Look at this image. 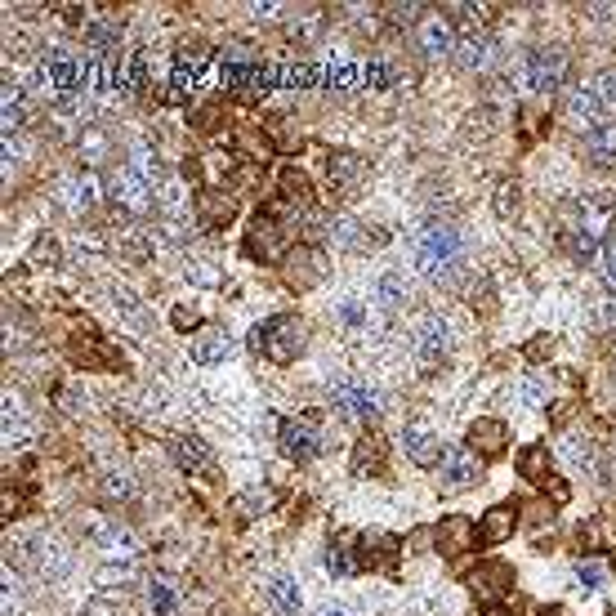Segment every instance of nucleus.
Returning a JSON list of instances; mask_svg holds the SVG:
<instances>
[{
    "label": "nucleus",
    "mask_w": 616,
    "mask_h": 616,
    "mask_svg": "<svg viewBox=\"0 0 616 616\" xmlns=\"http://www.w3.org/2000/svg\"><path fill=\"white\" fill-rule=\"evenodd\" d=\"M250 344H255L259 358L286 367V362H295L308 349V326H304V317H295V313H277L250 331Z\"/></svg>",
    "instance_id": "nucleus-1"
},
{
    "label": "nucleus",
    "mask_w": 616,
    "mask_h": 616,
    "mask_svg": "<svg viewBox=\"0 0 616 616\" xmlns=\"http://www.w3.org/2000/svg\"><path fill=\"white\" fill-rule=\"evenodd\" d=\"M460 250H465V237H460V228L451 224H425L416 233V268L425 277H447L451 268L460 264Z\"/></svg>",
    "instance_id": "nucleus-2"
},
{
    "label": "nucleus",
    "mask_w": 616,
    "mask_h": 616,
    "mask_svg": "<svg viewBox=\"0 0 616 616\" xmlns=\"http://www.w3.org/2000/svg\"><path fill=\"white\" fill-rule=\"evenodd\" d=\"M331 407L340 411V416L367 425V420L380 416V393H375L367 380H358V375H344V380L331 384Z\"/></svg>",
    "instance_id": "nucleus-3"
},
{
    "label": "nucleus",
    "mask_w": 616,
    "mask_h": 616,
    "mask_svg": "<svg viewBox=\"0 0 616 616\" xmlns=\"http://www.w3.org/2000/svg\"><path fill=\"white\" fill-rule=\"evenodd\" d=\"M465 585L474 599H483L487 608H496L500 599H509V590H514V567L500 563V558H487V563H474L465 572Z\"/></svg>",
    "instance_id": "nucleus-4"
},
{
    "label": "nucleus",
    "mask_w": 616,
    "mask_h": 616,
    "mask_svg": "<svg viewBox=\"0 0 616 616\" xmlns=\"http://www.w3.org/2000/svg\"><path fill=\"white\" fill-rule=\"evenodd\" d=\"M451 344H456V335H451L447 317L425 313L416 322V331H411V349H416V358L425 362V367H438V362L451 353Z\"/></svg>",
    "instance_id": "nucleus-5"
},
{
    "label": "nucleus",
    "mask_w": 616,
    "mask_h": 616,
    "mask_svg": "<svg viewBox=\"0 0 616 616\" xmlns=\"http://www.w3.org/2000/svg\"><path fill=\"white\" fill-rule=\"evenodd\" d=\"M286 246H291V233L277 224V215H255L246 233V255H255L259 264H273V259H286Z\"/></svg>",
    "instance_id": "nucleus-6"
},
{
    "label": "nucleus",
    "mask_w": 616,
    "mask_h": 616,
    "mask_svg": "<svg viewBox=\"0 0 616 616\" xmlns=\"http://www.w3.org/2000/svg\"><path fill=\"white\" fill-rule=\"evenodd\" d=\"M483 478V465H478V451L469 447H442V460H438V483L442 492H465Z\"/></svg>",
    "instance_id": "nucleus-7"
},
{
    "label": "nucleus",
    "mask_w": 616,
    "mask_h": 616,
    "mask_svg": "<svg viewBox=\"0 0 616 616\" xmlns=\"http://www.w3.org/2000/svg\"><path fill=\"white\" fill-rule=\"evenodd\" d=\"M108 192H112V201H117V206L134 210V215H143V210L152 206V197H157V188H152V179L143 175V170H134V166H121L117 175H112Z\"/></svg>",
    "instance_id": "nucleus-8"
},
{
    "label": "nucleus",
    "mask_w": 616,
    "mask_h": 616,
    "mask_svg": "<svg viewBox=\"0 0 616 616\" xmlns=\"http://www.w3.org/2000/svg\"><path fill=\"white\" fill-rule=\"evenodd\" d=\"M277 442H282V451L291 460H308L322 451V433H317L313 416H291L282 420V429H277Z\"/></svg>",
    "instance_id": "nucleus-9"
},
{
    "label": "nucleus",
    "mask_w": 616,
    "mask_h": 616,
    "mask_svg": "<svg viewBox=\"0 0 616 616\" xmlns=\"http://www.w3.org/2000/svg\"><path fill=\"white\" fill-rule=\"evenodd\" d=\"M233 335L228 331H219V326H206V331H197L192 335V344H188V353H192V362L197 367H224L228 358H233Z\"/></svg>",
    "instance_id": "nucleus-10"
},
{
    "label": "nucleus",
    "mask_w": 616,
    "mask_h": 616,
    "mask_svg": "<svg viewBox=\"0 0 616 616\" xmlns=\"http://www.w3.org/2000/svg\"><path fill=\"white\" fill-rule=\"evenodd\" d=\"M282 277H286L291 291H313V286L326 277L322 250H291V255H286V273Z\"/></svg>",
    "instance_id": "nucleus-11"
},
{
    "label": "nucleus",
    "mask_w": 616,
    "mask_h": 616,
    "mask_svg": "<svg viewBox=\"0 0 616 616\" xmlns=\"http://www.w3.org/2000/svg\"><path fill=\"white\" fill-rule=\"evenodd\" d=\"M603 112H608V108H603V99L594 90H572V94H567V125H572L581 139L590 130H599V125H608V121H603Z\"/></svg>",
    "instance_id": "nucleus-12"
},
{
    "label": "nucleus",
    "mask_w": 616,
    "mask_h": 616,
    "mask_svg": "<svg viewBox=\"0 0 616 616\" xmlns=\"http://www.w3.org/2000/svg\"><path fill=\"white\" fill-rule=\"evenodd\" d=\"M474 536H478V527H474V518H465V514H447L438 527H433V541H438V550L447 558L465 554L469 545H474Z\"/></svg>",
    "instance_id": "nucleus-13"
},
{
    "label": "nucleus",
    "mask_w": 616,
    "mask_h": 616,
    "mask_svg": "<svg viewBox=\"0 0 616 616\" xmlns=\"http://www.w3.org/2000/svg\"><path fill=\"white\" fill-rule=\"evenodd\" d=\"M72 358L81 362V367H94V371H112V367H121V353L112 349L103 335H94V331H81L72 340Z\"/></svg>",
    "instance_id": "nucleus-14"
},
{
    "label": "nucleus",
    "mask_w": 616,
    "mask_h": 616,
    "mask_svg": "<svg viewBox=\"0 0 616 616\" xmlns=\"http://www.w3.org/2000/svg\"><path fill=\"white\" fill-rule=\"evenodd\" d=\"M558 76H563V54H558V50H532L523 59L527 90H554Z\"/></svg>",
    "instance_id": "nucleus-15"
},
{
    "label": "nucleus",
    "mask_w": 616,
    "mask_h": 616,
    "mask_svg": "<svg viewBox=\"0 0 616 616\" xmlns=\"http://www.w3.org/2000/svg\"><path fill=\"white\" fill-rule=\"evenodd\" d=\"M518 500H500V505H492L483 514V523H478V541L483 545H500V541H509L514 536V527H518Z\"/></svg>",
    "instance_id": "nucleus-16"
},
{
    "label": "nucleus",
    "mask_w": 616,
    "mask_h": 616,
    "mask_svg": "<svg viewBox=\"0 0 616 616\" xmlns=\"http://www.w3.org/2000/svg\"><path fill=\"white\" fill-rule=\"evenodd\" d=\"M402 451H407L416 465H438L442 460V442H438V433H433L429 425H407L402 429Z\"/></svg>",
    "instance_id": "nucleus-17"
},
{
    "label": "nucleus",
    "mask_w": 616,
    "mask_h": 616,
    "mask_svg": "<svg viewBox=\"0 0 616 616\" xmlns=\"http://www.w3.org/2000/svg\"><path fill=\"white\" fill-rule=\"evenodd\" d=\"M420 50H425L429 59H447V54H456V36H451V23L442 14L420 18Z\"/></svg>",
    "instance_id": "nucleus-18"
},
{
    "label": "nucleus",
    "mask_w": 616,
    "mask_h": 616,
    "mask_svg": "<svg viewBox=\"0 0 616 616\" xmlns=\"http://www.w3.org/2000/svg\"><path fill=\"white\" fill-rule=\"evenodd\" d=\"M509 442V425L496 416H483L469 425V451H478V456H500Z\"/></svg>",
    "instance_id": "nucleus-19"
},
{
    "label": "nucleus",
    "mask_w": 616,
    "mask_h": 616,
    "mask_svg": "<svg viewBox=\"0 0 616 616\" xmlns=\"http://www.w3.org/2000/svg\"><path fill=\"white\" fill-rule=\"evenodd\" d=\"M54 197H59V206L67 210V215H81V210L94 206V197H99V184H94L90 175H67Z\"/></svg>",
    "instance_id": "nucleus-20"
},
{
    "label": "nucleus",
    "mask_w": 616,
    "mask_h": 616,
    "mask_svg": "<svg viewBox=\"0 0 616 616\" xmlns=\"http://www.w3.org/2000/svg\"><path fill=\"white\" fill-rule=\"evenodd\" d=\"M170 456H175V465L184 469V474H206L210 469V447L201 438H188V433H179V438H170Z\"/></svg>",
    "instance_id": "nucleus-21"
},
{
    "label": "nucleus",
    "mask_w": 616,
    "mask_h": 616,
    "mask_svg": "<svg viewBox=\"0 0 616 616\" xmlns=\"http://www.w3.org/2000/svg\"><path fill=\"white\" fill-rule=\"evenodd\" d=\"M233 215H237V201L233 197H224V192H215V188H201L197 192V219L206 228H224Z\"/></svg>",
    "instance_id": "nucleus-22"
},
{
    "label": "nucleus",
    "mask_w": 616,
    "mask_h": 616,
    "mask_svg": "<svg viewBox=\"0 0 616 616\" xmlns=\"http://www.w3.org/2000/svg\"><path fill=\"white\" fill-rule=\"evenodd\" d=\"M27 121V90L23 81H5V90H0V125H5V134H18Z\"/></svg>",
    "instance_id": "nucleus-23"
},
{
    "label": "nucleus",
    "mask_w": 616,
    "mask_h": 616,
    "mask_svg": "<svg viewBox=\"0 0 616 616\" xmlns=\"http://www.w3.org/2000/svg\"><path fill=\"white\" fill-rule=\"evenodd\" d=\"M384 460H389V447H384V438H380V433H367V438L353 447V474L375 478L384 469Z\"/></svg>",
    "instance_id": "nucleus-24"
},
{
    "label": "nucleus",
    "mask_w": 616,
    "mask_h": 616,
    "mask_svg": "<svg viewBox=\"0 0 616 616\" xmlns=\"http://www.w3.org/2000/svg\"><path fill=\"white\" fill-rule=\"evenodd\" d=\"M581 148L594 166H616V125L608 121V125H599V130H590L581 139Z\"/></svg>",
    "instance_id": "nucleus-25"
},
{
    "label": "nucleus",
    "mask_w": 616,
    "mask_h": 616,
    "mask_svg": "<svg viewBox=\"0 0 616 616\" xmlns=\"http://www.w3.org/2000/svg\"><path fill=\"white\" fill-rule=\"evenodd\" d=\"M27 558H32V563L41 567L45 576H59V572H67V554H63L59 545L50 541V536H36V541H27Z\"/></svg>",
    "instance_id": "nucleus-26"
},
{
    "label": "nucleus",
    "mask_w": 616,
    "mask_h": 616,
    "mask_svg": "<svg viewBox=\"0 0 616 616\" xmlns=\"http://www.w3.org/2000/svg\"><path fill=\"white\" fill-rule=\"evenodd\" d=\"M268 599H273V608L282 616H300V608H304V594L291 576H273V581H268Z\"/></svg>",
    "instance_id": "nucleus-27"
},
{
    "label": "nucleus",
    "mask_w": 616,
    "mask_h": 616,
    "mask_svg": "<svg viewBox=\"0 0 616 616\" xmlns=\"http://www.w3.org/2000/svg\"><path fill=\"white\" fill-rule=\"evenodd\" d=\"M518 474L527 483H545L550 478V451H545V442H532V447L518 451Z\"/></svg>",
    "instance_id": "nucleus-28"
},
{
    "label": "nucleus",
    "mask_w": 616,
    "mask_h": 616,
    "mask_svg": "<svg viewBox=\"0 0 616 616\" xmlns=\"http://www.w3.org/2000/svg\"><path fill=\"white\" fill-rule=\"evenodd\" d=\"M326 175H331V184H340V188H353L362 175H367V166H362L353 152H335L331 161H326Z\"/></svg>",
    "instance_id": "nucleus-29"
},
{
    "label": "nucleus",
    "mask_w": 616,
    "mask_h": 616,
    "mask_svg": "<svg viewBox=\"0 0 616 616\" xmlns=\"http://www.w3.org/2000/svg\"><path fill=\"white\" fill-rule=\"evenodd\" d=\"M393 554H398V541H393V536H384V532H362V563H367V567L389 563Z\"/></svg>",
    "instance_id": "nucleus-30"
},
{
    "label": "nucleus",
    "mask_w": 616,
    "mask_h": 616,
    "mask_svg": "<svg viewBox=\"0 0 616 616\" xmlns=\"http://www.w3.org/2000/svg\"><path fill=\"white\" fill-rule=\"evenodd\" d=\"M99 550L108 558H134V554H139V545H134V536L125 532V527H103V532H99Z\"/></svg>",
    "instance_id": "nucleus-31"
},
{
    "label": "nucleus",
    "mask_w": 616,
    "mask_h": 616,
    "mask_svg": "<svg viewBox=\"0 0 616 616\" xmlns=\"http://www.w3.org/2000/svg\"><path fill=\"white\" fill-rule=\"evenodd\" d=\"M487 54H492V41H487L483 32H469L465 41H456V59L465 63V67H483Z\"/></svg>",
    "instance_id": "nucleus-32"
},
{
    "label": "nucleus",
    "mask_w": 616,
    "mask_h": 616,
    "mask_svg": "<svg viewBox=\"0 0 616 616\" xmlns=\"http://www.w3.org/2000/svg\"><path fill=\"white\" fill-rule=\"evenodd\" d=\"M179 72H188V76H197L201 67H206V59H210V45L206 41H184L179 45Z\"/></svg>",
    "instance_id": "nucleus-33"
},
{
    "label": "nucleus",
    "mask_w": 616,
    "mask_h": 616,
    "mask_svg": "<svg viewBox=\"0 0 616 616\" xmlns=\"http://www.w3.org/2000/svg\"><path fill=\"white\" fill-rule=\"evenodd\" d=\"M375 291H380V308H402V300H407V277H402V273H384Z\"/></svg>",
    "instance_id": "nucleus-34"
},
{
    "label": "nucleus",
    "mask_w": 616,
    "mask_h": 616,
    "mask_svg": "<svg viewBox=\"0 0 616 616\" xmlns=\"http://www.w3.org/2000/svg\"><path fill=\"white\" fill-rule=\"evenodd\" d=\"M558 451H563V460H567L572 469H585V465L594 460V447H590L585 438H576V433H567V438L558 442Z\"/></svg>",
    "instance_id": "nucleus-35"
},
{
    "label": "nucleus",
    "mask_w": 616,
    "mask_h": 616,
    "mask_svg": "<svg viewBox=\"0 0 616 616\" xmlns=\"http://www.w3.org/2000/svg\"><path fill=\"white\" fill-rule=\"evenodd\" d=\"M518 398H523L527 411H541L545 402H550V384H545L541 375H527V380L518 384Z\"/></svg>",
    "instance_id": "nucleus-36"
},
{
    "label": "nucleus",
    "mask_w": 616,
    "mask_h": 616,
    "mask_svg": "<svg viewBox=\"0 0 616 616\" xmlns=\"http://www.w3.org/2000/svg\"><path fill=\"white\" fill-rule=\"evenodd\" d=\"M148 599H152V612L157 616H170L175 612V603H179V594H175V585L157 576V581H148Z\"/></svg>",
    "instance_id": "nucleus-37"
},
{
    "label": "nucleus",
    "mask_w": 616,
    "mask_h": 616,
    "mask_svg": "<svg viewBox=\"0 0 616 616\" xmlns=\"http://www.w3.org/2000/svg\"><path fill=\"white\" fill-rule=\"evenodd\" d=\"M322 76H326V85H335V90H353V85H362V76H367V72H362V67H353V63H331Z\"/></svg>",
    "instance_id": "nucleus-38"
},
{
    "label": "nucleus",
    "mask_w": 616,
    "mask_h": 616,
    "mask_svg": "<svg viewBox=\"0 0 616 616\" xmlns=\"http://www.w3.org/2000/svg\"><path fill=\"white\" fill-rule=\"evenodd\" d=\"M326 567H331V576H353L362 563L349 554V545H331V550H326Z\"/></svg>",
    "instance_id": "nucleus-39"
},
{
    "label": "nucleus",
    "mask_w": 616,
    "mask_h": 616,
    "mask_svg": "<svg viewBox=\"0 0 616 616\" xmlns=\"http://www.w3.org/2000/svg\"><path fill=\"white\" fill-rule=\"evenodd\" d=\"M117 36H121V27L112 23V18H108V23H94L90 27V50L94 54H108L112 45H117Z\"/></svg>",
    "instance_id": "nucleus-40"
},
{
    "label": "nucleus",
    "mask_w": 616,
    "mask_h": 616,
    "mask_svg": "<svg viewBox=\"0 0 616 616\" xmlns=\"http://www.w3.org/2000/svg\"><path fill=\"white\" fill-rule=\"evenodd\" d=\"M103 496H108V500H130L134 483L121 474V469H108V474H103Z\"/></svg>",
    "instance_id": "nucleus-41"
},
{
    "label": "nucleus",
    "mask_w": 616,
    "mask_h": 616,
    "mask_svg": "<svg viewBox=\"0 0 616 616\" xmlns=\"http://www.w3.org/2000/svg\"><path fill=\"white\" fill-rule=\"evenodd\" d=\"M277 76H282V81H277V85H291V90H304V85H313V67H304V63H295V67H282V72H277Z\"/></svg>",
    "instance_id": "nucleus-42"
},
{
    "label": "nucleus",
    "mask_w": 616,
    "mask_h": 616,
    "mask_svg": "<svg viewBox=\"0 0 616 616\" xmlns=\"http://www.w3.org/2000/svg\"><path fill=\"white\" fill-rule=\"evenodd\" d=\"M576 581H581L585 590H599V585L608 581V567L603 563H576Z\"/></svg>",
    "instance_id": "nucleus-43"
},
{
    "label": "nucleus",
    "mask_w": 616,
    "mask_h": 616,
    "mask_svg": "<svg viewBox=\"0 0 616 616\" xmlns=\"http://www.w3.org/2000/svg\"><path fill=\"white\" fill-rule=\"evenodd\" d=\"M81 152H85L90 161H99L103 152H108V134H103V130H85V134H81Z\"/></svg>",
    "instance_id": "nucleus-44"
},
{
    "label": "nucleus",
    "mask_w": 616,
    "mask_h": 616,
    "mask_svg": "<svg viewBox=\"0 0 616 616\" xmlns=\"http://www.w3.org/2000/svg\"><path fill=\"white\" fill-rule=\"evenodd\" d=\"M594 94L603 99V108L616 112V72H603L599 81H594Z\"/></svg>",
    "instance_id": "nucleus-45"
},
{
    "label": "nucleus",
    "mask_w": 616,
    "mask_h": 616,
    "mask_svg": "<svg viewBox=\"0 0 616 616\" xmlns=\"http://www.w3.org/2000/svg\"><path fill=\"white\" fill-rule=\"evenodd\" d=\"M603 282L616 291V233L608 237V246H603Z\"/></svg>",
    "instance_id": "nucleus-46"
},
{
    "label": "nucleus",
    "mask_w": 616,
    "mask_h": 616,
    "mask_svg": "<svg viewBox=\"0 0 616 616\" xmlns=\"http://www.w3.org/2000/svg\"><path fill=\"white\" fill-rule=\"evenodd\" d=\"M18 612V576L5 567V616Z\"/></svg>",
    "instance_id": "nucleus-47"
},
{
    "label": "nucleus",
    "mask_w": 616,
    "mask_h": 616,
    "mask_svg": "<svg viewBox=\"0 0 616 616\" xmlns=\"http://www.w3.org/2000/svg\"><path fill=\"white\" fill-rule=\"evenodd\" d=\"M148 63H152V54H148V50H143L139 59H134V67H130V81H134V85H148Z\"/></svg>",
    "instance_id": "nucleus-48"
},
{
    "label": "nucleus",
    "mask_w": 616,
    "mask_h": 616,
    "mask_svg": "<svg viewBox=\"0 0 616 616\" xmlns=\"http://www.w3.org/2000/svg\"><path fill=\"white\" fill-rule=\"evenodd\" d=\"M250 14H255V18H277V14H282V5H250Z\"/></svg>",
    "instance_id": "nucleus-49"
},
{
    "label": "nucleus",
    "mask_w": 616,
    "mask_h": 616,
    "mask_svg": "<svg viewBox=\"0 0 616 616\" xmlns=\"http://www.w3.org/2000/svg\"><path fill=\"white\" fill-rule=\"evenodd\" d=\"M197 322V313H192V308H175V326H192Z\"/></svg>",
    "instance_id": "nucleus-50"
},
{
    "label": "nucleus",
    "mask_w": 616,
    "mask_h": 616,
    "mask_svg": "<svg viewBox=\"0 0 616 616\" xmlns=\"http://www.w3.org/2000/svg\"><path fill=\"white\" fill-rule=\"evenodd\" d=\"M317 616H349V612H344V608H322Z\"/></svg>",
    "instance_id": "nucleus-51"
},
{
    "label": "nucleus",
    "mask_w": 616,
    "mask_h": 616,
    "mask_svg": "<svg viewBox=\"0 0 616 616\" xmlns=\"http://www.w3.org/2000/svg\"><path fill=\"white\" fill-rule=\"evenodd\" d=\"M487 616H514V612H505V608H500V603H496V608H492V612H487Z\"/></svg>",
    "instance_id": "nucleus-52"
},
{
    "label": "nucleus",
    "mask_w": 616,
    "mask_h": 616,
    "mask_svg": "<svg viewBox=\"0 0 616 616\" xmlns=\"http://www.w3.org/2000/svg\"><path fill=\"white\" fill-rule=\"evenodd\" d=\"M612 616H616V612H612Z\"/></svg>",
    "instance_id": "nucleus-53"
}]
</instances>
